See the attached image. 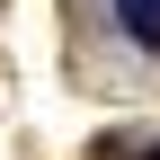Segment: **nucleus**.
<instances>
[{
  "mask_svg": "<svg viewBox=\"0 0 160 160\" xmlns=\"http://www.w3.org/2000/svg\"><path fill=\"white\" fill-rule=\"evenodd\" d=\"M116 18H125V36L142 53H160V0H116Z\"/></svg>",
  "mask_w": 160,
  "mask_h": 160,
  "instance_id": "obj_1",
  "label": "nucleus"
},
{
  "mask_svg": "<svg viewBox=\"0 0 160 160\" xmlns=\"http://www.w3.org/2000/svg\"><path fill=\"white\" fill-rule=\"evenodd\" d=\"M151 160H160V151H151Z\"/></svg>",
  "mask_w": 160,
  "mask_h": 160,
  "instance_id": "obj_2",
  "label": "nucleus"
}]
</instances>
